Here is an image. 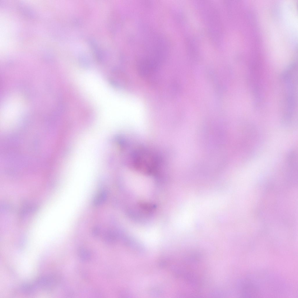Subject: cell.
Listing matches in <instances>:
<instances>
[{
  "mask_svg": "<svg viewBox=\"0 0 298 298\" xmlns=\"http://www.w3.org/2000/svg\"><path fill=\"white\" fill-rule=\"evenodd\" d=\"M57 281L56 276L51 275L39 278L34 284L36 288L38 287L45 290H50L55 288Z\"/></svg>",
  "mask_w": 298,
  "mask_h": 298,
  "instance_id": "obj_3",
  "label": "cell"
},
{
  "mask_svg": "<svg viewBox=\"0 0 298 298\" xmlns=\"http://www.w3.org/2000/svg\"><path fill=\"white\" fill-rule=\"evenodd\" d=\"M21 160H20V161H21ZM20 161H19V162H20ZM17 165H16V166H17Z\"/></svg>",
  "mask_w": 298,
  "mask_h": 298,
  "instance_id": "obj_7",
  "label": "cell"
},
{
  "mask_svg": "<svg viewBox=\"0 0 298 298\" xmlns=\"http://www.w3.org/2000/svg\"><path fill=\"white\" fill-rule=\"evenodd\" d=\"M79 254L80 258L84 261L88 260L90 258V252L85 249L82 248L80 250Z\"/></svg>",
  "mask_w": 298,
  "mask_h": 298,
  "instance_id": "obj_5",
  "label": "cell"
},
{
  "mask_svg": "<svg viewBox=\"0 0 298 298\" xmlns=\"http://www.w3.org/2000/svg\"><path fill=\"white\" fill-rule=\"evenodd\" d=\"M105 239L106 240L109 242H114L115 239V235L112 232H109L106 235Z\"/></svg>",
  "mask_w": 298,
  "mask_h": 298,
  "instance_id": "obj_6",
  "label": "cell"
},
{
  "mask_svg": "<svg viewBox=\"0 0 298 298\" xmlns=\"http://www.w3.org/2000/svg\"><path fill=\"white\" fill-rule=\"evenodd\" d=\"M295 73L287 71L284 73L283 79L285 85L284 103L283 116L292 118L293 115L295 104Z\"/></svg>",
  "mask_w": 298,
  "mask_h": 298,
  "instance_id": "obj_2",
  "label": "cell"
},
{
  "mask_svg": "<svg viewBox=\"0 0 298 298\" xmlns=\"http://www.w3.org/2000/svg\"><path fill=\"white\" fill-rule=\"evenodd\" d=\"M16 160H17V159H16ZM16 160H15V161H16Z\"/></svg>",
  "mask_w": 298,
  "mask_h": 298,
  "instance_id": "obj_9",
  "label": "cell"
},
{
  "mask_svg": "<svg viewBox=\"0 0 298 298\" xmlns=\"http://www.w3.org/2000/svg\"><path fill=\"white\" fill-rule=\"evenodd\" d=\"M49 161H50V160H49ZM50 165H51V164H50Z\"/></svg>",
  "mask_w": 298,
  "mask_h": 298,
  "instance_id": "obj_8",
  "label": "cell"
},
{
  "mask_svg": "<svg viewBox=\"0 0 298 298\" xmlns=\"http://www.w3.org/2000/svg\"><path fill=\"white\" fill-rule=\"evenodd\" d=\"M107 194L105 191L101 192L95 197L93 202V204L95 206L101 204L106 200Z\"/></svg>",
  "mask_w": 298,
  "mask_h": 298,
  "instance_id": "obj_4",
  "label": "cell"
},
{
  "mask_svg": "<svg viewBox=\"0 0 298 298\" xmlns=\"http://www.w3.org/2000/svg\"><path fill=\"white\" fill-rule=\"evenodd\" d=\"M133 166L137 170L148 174L155 173L159 164L157 157L146 149L140 148L132 155Z\"/></svg>",
  "mask_w": 298,
  "mask_h": 298,
  "instance_id": "obj_1",
  "label": "cell"
}]
</instances>
